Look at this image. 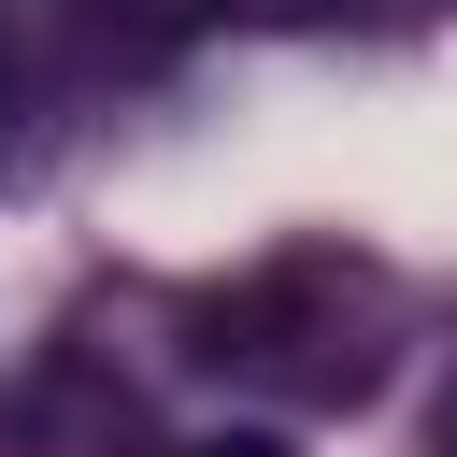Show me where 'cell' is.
Segmentation results:
<instances>
[{"label": "cell", "instance_id": "cell-1", "mask_svg": "<svg viewBox=\"0 0 457 457\" xmlns=\"http://www.w3.org/2000/svg\"><path fill=\"white\" fill-rule=\"evenodd\" d=\"M271 14H343V0H157V29H271Z\"/></svg>", "mask_w": 457, "mask_h": 457}, {"label": "cell", "instance_id": "cell-2", "mask_svg": "<svg viewBox=\"0 0 457 457\" xmlns=\"http://www.w3.org/2000/svg\"><path fill=\"white\" fill-rule=\"evenodd\" d=\"M14 100H29V43H14V0H0V143H14Z\"/></svg>", "mask_w": 457, "mask_h": 457}, {"label": "cell", "instance_id": "cell-3", "mask_svg": "<svg viewBox=\"0 0 457 457\" xmlns=\"http://www.w3.org/2000/svg\"><path fill=\"white\" fill-rule=\"evenodd\" d=\"M200 457H286V443H271V428H228V443H200Z\"/></svg>", "mask_w": 457, "mask_h": 457}]
</instances>
